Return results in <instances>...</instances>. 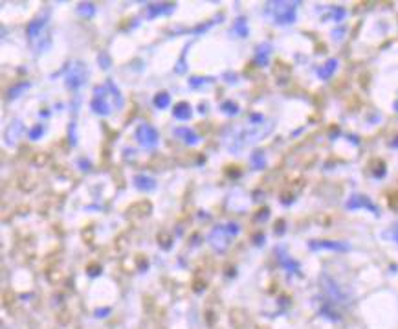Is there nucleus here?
I'll list each match as a JSON object with an SVG mask.
<instances>
[{
  "label": "nucleus",
  "mask_w": 398,
  "mask_h": 329,
  "mask_svg": "<svg viewBox=\"0 0 398 329\" xmlns=\"http://www.w3.org/2000/svg\"><path fill=\"white\" fill-rule=\"evenodd\" d=\"M90 107L99 116H109L112 109L123 107V96H121L120 88L116 87V83L112 79H107L105 85L94 88V99Z\"/></svg>",
  "instance_id": "f257e3e1"
},
{
  "label": "nucleus",
  "mask_w": 398,
  "mask_h": 329,
  "mask_svg": "<svg viewBox=\"0 0 398 329\" xmlns=\"http://www.w3.org/2000/svg\"><path fill=\"white\" fill-rule=\"evenodd\" d=\"M87 65L81 63V61H74L70 66H68V72H66V88L70 90H77L79 87H83L87 83Z\"/></svg>",
  "instance_id": "f03ea898"
},
{
  "label": "nucleus",
  "mask_w": 398,
  "mask_h": 329,
  "mask_svg": "<svg viewBox=\"0 0 398 329\" xmlns=\"http://www.w3.org/2000/svg\"><path fill=\"white\" fill-rule=\"evenodd\" d=\"M136 140L140 142L142 148L154 149L160 142V134L153 126H149V123H142V126L136 129Z\"/></svg>",
  "instance_id": "7ed1b4c3"
},
{
  "label": "nucleus",
  "mask_w": 398,
  "mask_h": 329,
  "mask_svg": "<svg viewBox=\"0 0 398 329\" xmlns=\"http://www.w3.org/2000/svg\"><path fill=\"white\" fill-rule=\"evenodd\" d=\"M273 21L277 24H292L295 21V4L275 2L273 4Z\"/></svg>",
  "instance_id": "20e7f679"
},
{
  "label": "nucleus",
  "mask_w": 398,
  "mask_h": 329,
  "mask_svg": "<svg viewBox=\"0 0 398 329\" xmlns=\"http://www.w3.org/2000/svg\"><path fill=\"white\" fill-rule=\"evenodd\" d=\"M229 234L226 232V225H217L215 228L211 230V234H209V237H207V241H209V245H211L217 252L222 254L226 248H228L229 245Z\"/></svg>",
  "instance_id": "39448f33"
},
{
  "label": "nucleus",
  "mask_w": 398,
  "mask_h": 329,
  "mask_svg": "<svg viewBox=\"0 0 398 329\" xmlns=\"http://www.w3.org/2000/svg\"><path fill=\"white\" fill-rule=\"evenodd\" d=\"M311 250H336V252H347L350 247L344 241H311L308 243Z\"/></svg>",
  "instance_id": "423d86ee"
},
{
  "label": "nucleus",
  "mask_w": 398,
  "mask_h": 329,
  "mask_svg": "<svg viewBox=\"0 0 398 329\" xmlns=\"http://www.w3.org/2000/svg\"><path fill=\"white\" fill-rule=\"evenodd\" d=\"M347 208L349 210H358V208H366V210H371L373 214L378 215L380 214V210L375 206V204L371 203V199L366 197V195H353V197L347 201Z\"/></svg>",
  "instance_id": "0eeeda50"
},
{
  "label": "nucleus",
  "mask_w": 398,
  "mask_h": 329,
  "mask_svg": "<svg viewBox=\"0 0 398 329\" xmlns=\"http://www.w3.org/2000/svg\"><path fill=\"white\" fill-rule=\"evenodd\" d=\"M176 6L171 4V2H165V4H147L145 11H147V19H156L160 15H169L175 11Z\"/></svg>",
  "instance_id": "6e6552de"
},
{
  "label": "nucleus",
  "mask_w": 398,
  "mask_h": 329,
  "mask_svg": "<svg viewBox=\"0 0 398 329\" xmlns=\"http://www.w3.org/2000/svg\"><path fill=\"white\" fill-rule=\"evenodd\" d=\"M173 134H175V137H180L187 146H197V143L200 142V137L193 131L191 127H176L175 131H173Z\"/></svg>",
  "instance_id": "1a4fd4ad"
},
{
  "label": "nucleus",
  "mask_w": 398,
  "mask_h": 329,
  "mask_svg": "<svg viewBox=\"0 0 398 329\" xmlns=\"http://www.w3.org/2000/svg\"><path fill=\"white\" fill-rule=\"evenodd\" d=\"M173 116H175L176 120H189L193 116V107L187 103V101H180V103H176L175 107H173Z\"/></svg>",
  "instance_id": "9d476101"
},
{
  "label": "nucleus",
  "mask_w": 398,
  "mask_h": 329,
  "mask_svg": "<svg viewBox=\"0 0 398 329\" xmlns=\"http://www.w3.org/2000/svg\"><path fill=\"white\" fill-rule=\"evenodd\" d=\"M270 54H272V44L262 43L261 46H257L255 54V63L259 66H266L268 61H270Z\"/></svg>",
  "instance_id": "9b49d317"
},
{
  "label": "nucleus",
  "mask_w": 398,
  "mask_h": 329,
  "mask_svg": "<svg viewBox=\"0 0 398 329\" xmlns=\"http://www.w3.org/2000/svg\"><path fill=\"white\" fill-rule=\"evenodd\" d=\"M134 186L138 188V190H143V192H153L154 188H156V181H154L153 177L149 175H136L134 177Z\"/></svg>",
  "instance_id": "f8f14e48"
},
{
  "label": "nucleus",
  "mask_w": 398,
  "mask_h": 329,
  "mask_svg": "<svg viewBox=\"0 0 398 329\" xmlns=\"http://www.w3.org/2000/svg\"><path fill=\"white\" fill-rule=\"evenodd\" d=\"M46 26V17H39V19H35V21H32L30 24H28L26 32H28V37L30 39H37L39 33H41V30Z\"/></svg>",
  "instance_id": "ddd939ff"
},
{
  "label": "nucleus",
  "mask_w": 398,
  "mask_h": 329,
  "mask_svg": "<svg viewBox=\"0 0 398 329\" xmlns=\"http://www.w3.org/2000/svg\"><path fill=\"white\" fill-rule=\"evenodd\" d=\"M336 66H338V61L336 59H328L325 65L317 70V76L322 77V79H328V77L333 76L334 72H336Z\"/></svg>",
  "instance_id": "4468645a"
},
{
  "label": "nucleus",
  "mask_w": 398,
  "mask_h": 329,
  "mask_svg": "<svg viewBox=\"0 0 398 329\" xmlns=\"http://www.w3.org/2000/svg\"><path fill=\"white\" fill-rule=\"evenodd\" d=\"M231 32L237 33L239 37H248V24H246L244 17H239L237 21L233 22V28H231Z\"/></svg>",
  "instance_id": "2eb2a0df"
},
{
  "label": "nucleus",
  "mask_w": 398,
  "mask_h": 329,
  "mask_svg": "<svg viewBox=\"0 0 398 329\" xmlns=\"http://www.w3.org/2000/svg\"><path fill=\"white\" fill-rule=\"evenodd\" d=\"M30 88V83L28 81H21V83H17V85H13V87L8 90V98L10 99H15V98H19L24 90H28Z\"/></svg>",
  "instance_id": "dca6fc26"
},
{
  "label": "nucleus",
  "mask_w": 398,
  "mask_h": 329,
  "mask_svg": "<svg viewBox=\"0 0 398 329\" xmlns=\"http://www.w3.org/2000/svg\"><path fill=\"white\" fill-rule=\"evenodd\" d=\"M171 103V96L167 92H160L154 96V105L158 107V109H167Z\"/></svg>",
  "instance_id": "f3484780"
},
{
  "label": "nucleus",
  "mask_w": 398,
  "mask_h": 329,
  "mask_svg": "<svg viewBox=\"0 0 398 329\" xmlns=\"http://www.w3.org/2000/svg\"><path fill=\"white\" fill-rule=\"evenodd\" d=\"M251 166H253V170H262L264 164H266V160H264V153L262 151H255V153L250 157Z\"/></svg>",
  "instance_id": "a211bd4d"
},
{
  "label": "nucleus",
  "mask_w": 398,
  "mask_h": 329,
  "mask_svg": "<svg viewBox=\"0 0 398 329\" xmlns=\"http://www.w3.org/2000/svg\"><path fill=\"white\" fill-rule=\"evenodd\" d=\"M77 11H79V15L81 17H87V19H90V17L96 15V6H94L92 2H85V4H79Z\"/></svg>",
  "instance_id": "6ab92c4d"
},
{
  "label": "nucleus",
  "mask_w": 398,
  "mask_h": 329,
  "mask_svg": "<svg viewBox=\"0 0 398 329\" xmlns=\"http://www.w3.org/2000/svg\"><path fill=\"white\" fill-rule=\"evenodd\" d=\"M279 261H281V265H283L286 270H290V272H300V265L295 263L292 258H289V256H281Z\"/></svg>",
  "instance_id": "aec40b11"
},
{
  "label": "nucleus",
  "mask_w": 398,
  "mask_h": 329,
  "mask_svg": "<svg viewBox=\"0 0 398 329\" xmlns=\"http://www.w3.org/2000/svg\"><path fill=\"white\" fill-rule=\"evenodd\" d=\"M220 110H224L226 114H239V105L235 103V101H231V99H228V101H224L222 105H220Z\"/></svg>",
  "instance_id": "412c9836"
},
{
  "label": "nucleus",
  "mask_w": 398,
  "mask_h": 329,
  "mask_svg": "<svg viewBox=\"0 0 398 329\" xmlns=\"http://www.w3.org/2000/svg\"><path fill=\"white\" fill-rule=\"evenodd\" d=\"M44 134V126L43 123H39V126L32 127L30 129V132H28V137H30V140H39V138L43 137Z\"/></svg>",
  "instance_id": "4be33fe9"
},
{
  "label": "nucleus",
  "mask_w": 398,
  "mask_h": 329,
  "mask_svg": "<svg viewBox=\"0 0 398 329\" xmlns=\"http://www.w3.org/2000/svg\"><path fill=\"white\" fill-rule=\"evenodd\" d=\"M98 63H99V66L101 68H110V65H112V61H110V55L107 54V52H103V54H99V57H98Z\"/></svg>",
  "instance_id": "5701e85b"
},
{
  "label": "nucleus",
  "mask_w": 398,
  "mask_h": 329,
  "mask_svg": "<svg viewBox=\"0 0 398 329\" xmlns=\"http://www.w3.org/2000/svg\"><path fill=\"white\" fill-rule=\"evenodd\" d=\"M226 232H228V234H229V237L239 236L240 226L237 225V223H228V225H226Z\"/></svg>",
  "instance_id": "b1692460"
},
{
  "label": "nucleus",
  "mask_w": 398,
  "mask_h": 329,
  "mask_svg": "<svg viewBox=\"0 0 398 329\" xmlns=\"http://www.w3.org/2000/svg\"><path fill=\"white\" fill-rule=\"evenodd\" d=\"M206 81H211L209 77H191L189 79V85H191L193 88H197V87H200V85H204Z\"/></svg>",
  "instance_id": "393cba45"
},
{
  "label": "nucleus",
  "mask_w": 398,
  "mask_h": 329,
  "mask_svg": "<svg viewBox=\"0 0 398 329\" xmlns=\"http://www.w3.org/2000/svg\"><path fill=\"white\" fill-rule=\"evenodd\" d=\"M107 315H110V308H105V309H96V317L98 319H105Z\"/></svg>",
  "instance_id": "a878e982"
},
{
  "label": "nucleus",
  "mask_w": 398,
  "mask_h": 329,
  "mask_svg": "<svg viewBox=\"0 0 398 329\" xmlns=\"http://www.w3.org/2000/svg\"><path fill=\"white\" fill-rule=\"evenodd\" d=\"M70 134H72V146H76V123H70Z\"/></svg>",
  "instance_id": "bb28decb"
},
{
  "label": "nucleus",
  "mask_w": 398,
  "mask_h": 329,
  "mask_svg": "<svg viewBox=\"0 0 398 329\" xmlns=\"http://www.w3.org/2000/svg\"><path fill=\"white\" fill-rule=\"evenodd\" d=\"M253 241H255L257 247H261V245H264V236H262V234H261V236L257 234V236L253 237Z\"/></svg>",
  "instance_id": "cd10ccee"
},
{
  "label": "nucleus",
  "mask_w": 398,
  "mask_h": 329,
  "mask_svg": "<svg viewBox=\"0 0 398 329\" xmlns=\"http://www.w3.org/2000/svg\"><path fill=\"white\" fill-rule=\"evenodd\" d=\"M391 237H393L395 241L398 243V225L395 226V228H393V232H391Z\"/></svg>",
  "instance_id": "c85d7f7f"
},
{
  "label": "nucleus",
  "mask_w": 398,
  "mask_h": 329,
  "mask_svg": "<svg viewBox=\"0 0 398 329\" xmlns=\"http://www.w3.org/2000/svg\"><path fill=\"white\" fill-rule=\"evenodd\" d=\"M251 121H262V116L253 114V116H251Z\"/></svg>",
  "instance_id": "c756f323"
}]
</instances>
